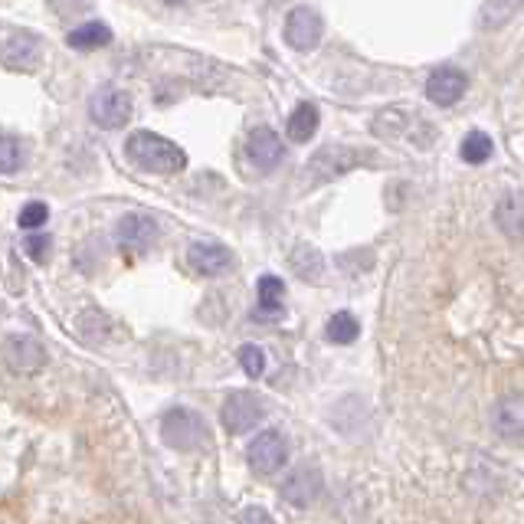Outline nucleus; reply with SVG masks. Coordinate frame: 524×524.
Listing matches in <instances>:
<instances>
[{"mask_svg": "<svg viewBox=\"0 0 524 524\" xmlns=\"http://www.w3.org/2000/svg\"><path fill=\"white\" fill-rule=\"evenodd\" d=\"M521 4H524V0H521Z\"/></svg>", "mask_w": 524, "mask_h": 524, "instance_id": "29", "label": "nucleus"}, {"mask_svg": "<svg viewBox=\"0 0 524 524\" xmlns=\"http://www.w3.org/2000/svg\"><path fill=\"white\" fill-rule=\"evenodd\" d=\"M492 430L505 439H521L524 436V393H505L502 400L492 407Z\"/></svg>", "mask_w": 524, "mask_h": 524, "instance_id": "15", "label": "nucleus"}, {"mask_svg": "<svg viewBox=\"0 0 524 524\" xmlns=\"http://www.w3.org/2000/svg\"><path fill=\"white\" fill-rule=\"evenodd\" d=\"M492 220L508 240L524 243V190H508V194H502V200L495 204Z\"/></svg>", "mask_w": 524, "mask_h": 524, "instance_id": "16", "label": "nucleus"}, {"mask_svg": "<svg viewBox=\"0 0 524 524\" xmlns=\"http://www.w3.org/2000/svg\"><path fill=\"white\" fill-rule=\"evenodd\" d=\"M321 33H325V20H321L315 7L299 4L289 10V17H285V43H289L292 50L299 53L315 50L321 43Z\"/></svg>", "mask_w": 524, "mask_h": 524, "instance_id": "6", "label": "nucleus"}, {"mask_svg": "<svg viewBox=\"0 0 524 524\" xmlns=\"http://www.w3.org/2000/svg\"><path fill=\"white\" fill-rule=\"evenodd\" d=\"M66 43L73 46V50L92 53V50H102V46L112 43V30L105 27L102 20H86V23H79L73 33H69Z\"/></svg>", "mask_w": 524, "mask_h": 524, "instance_id": "18", "label": "nucleus"}, {"mask_svg": "<svg viewBox=\"0 0 524 524\" xmlns=\"http://www.w3.org/2000/svg\"><path fill=\"white\" fill-rule=\"evenodd\" d=\"M240 367L249 377H262V371H266V351H262L259 344H243L240 348Z\"/></svg>", "mask_w": 524, "mask_h": 524, "instance_id": "25", "label": "nucleus"}, {"mask_svg": "<svg viewBox=\"0 0 524 524\" xmlns=\"http://www.w3.org/2000/svg\"><path fill=\"white\" fill-rule=\"evenodd\" d=\"M46 220H50V207H46L43 200H30V204L20 210L23 233H37L40 226H46Z\"/></svg>", "mask_w": 524, "mask_h": 524, "instance_id": "24", "label": "nucleus"}, {"mask_svg": "<svg viewBox=\"0 0 524 524\" xmlns=\"http://www.w3.org/2000/svg\"><path fill=\"white\" fill-rule=\"evenodd\" d=\"M118 246L128 249V253H148V249L158 243L161 236V226L148 213H125L122 220H118Z\"/></svg>", "mask_w": 524, "mask_h": 524, "instance_id": "10", "label": "nucleus"}, {"mask_svg": "<svg viewBox=\"0 0 524 524\" xmlns=\"http://www.w3.org/2000/svg\"><path fill=\"white\" fill-rule=\"evenodd\" d=\"M357 335H361V325H357V318L351 312H335L328 318L325 325V338L331 344H354Z\"/></svg>", "mask_w": 524, "mask_h": 524, "instance_id": "22", "label": "nucleus"}, {"mask_svg": "<svg viewBox=\"0 0 524 524\" xmlns=\"http://www.w3.org/2000/svg\"><path fill=\"white\" fill-rule=\"evenodd\" d=\"M262 416H266V403H262L253 390H236V393H230V397L223 400V410H220V420H223V426L233 436L249 433L262 420Z\"/></svg>", "mask_w": 524, "mask_h": 524, "instance_id": "5", "label": "nucleus"}, {"mask_svg": "<svg viewBox=\"0 0 524 524\" xmlns=\"http://www.w3.org/2000/svg\"><path fill=\"white\" fill-rule=\"evenodd\" d=\"M161 439L177 452H200L210 446V426L197 410L174 407L161 416Z\"/></svg>", "mask_w": 524, "mask_h": 524, "instance_id": "2", "label": "nucleus"}, {"mask_svg": "<svg viewBox=\"0 0 524 524\" xmlns=\"http://www.w3.org/2000/svg\"><path fill=\"white\" fill-rule=\"evenodd\" d=\"M187 266L204 279H217L223 272H230L236 266V256L230 253V246L223 243H210V240H197L187 249Z\"/></svg>", "mask_w": 524, "mask_h": 524, "instance_id": "8", "label": "nucleus"}, {"mask_svg": "<svg viewBox=\"0 0 524 524\" xmlns=\"http://www.w3.org/2000/svg\"><path fill=\"white\" fill-rule=\"evenodd\" d=\"M469 89V76L462 73L456 66H443L436 69V73L426 79V95H430V102L439 105V109H449V105H456L462 95Z\"/></svg>", "mask_w": 524, "mask_h": 524, "instance_id": "14", "label": "nucleus"}, {"mask_svg": "<svg viewBox=\"0 0 524 524\" xmlns=\"http://www.w3.org/2000/svg\"><path fill=\"white\" fill-rule=\"evenodd\" d=\"M289 262H292L295 276L305 279V282H315V279H321V272H325V259H321V253L312 246H295Z\"/></svg>", "mask_w": 524, "mask_h": 524, "instance_id": "20", "label": "nucleus"}, {"mask_svg": "<svg viewBox=\"0 0 524 524\" xmlns=\"http://www.w3.org/2000/svg\"><path fill=\"white\" fill-rule=\"evenodd\" d=\"M371 161H374L371 151H361L351 145H328L308 158L305 171L315 184H328V181H335V177L361 168V164H371Z\"/></svg>", "mask_w": 524, "mask_h": 524, "instance_id": "3", "label": "nucleus"}, {"mask_svg": "<svg viewBox=\"0 0 524 524\" xmlns=\"http://www.w3.org/2000/svg\"><path fill=\"white\" fill-rule=\"evenodd\" d=\"M43 50H40V37L30 30H7L4 40V66L10 73H33L40 66Z\"/></svg>", "mask_w": 524, "mask_h": 524, "instance_id": "9", "label": "nucleus"}, {"mask_svg": "<svg viewBox=\"0 0 524 524\" xmlns=\"http://www.w3.org/2000/svg\"><path fill=\"white\" fill-rule=\"evenodd\" d=\"M318 105L315 102H299L289 115V122H285V131H289V141L295 145H305V141L315 138L318 131Z\"/></svg>", "mask_w": 524, "mask_h": 524, "instance_id": "17", "label": "nucleus"}, {"mask_svg": "<svg viewBox=\"0 0 524 524\" xmlns=\"http://www.w3.org/2000/svg\"><path fill=\"white\" fill-rule=\"evenodd\" d=\"M236 524H276V521H272V515H269L266 508L253 505V508H246V511H243L240 521H236Z\"/></svg>", "mask_w": 524, "mask_h": 524, "instance_id": "27", "label": "nucleus"}, {"mask_svg": "<svg viewBox=\"0 0 524 524\" xmlns=\"http://www.w3.org/2000/svg\"><path fill=\"white\" fill-rule=\"evenodd\" d=\"M4 361L14 374H37L46 364V348L33 335H7Z\"/></svg>", "mask_w": 524, "mask_h": 524, "instance_id": "11", "label": "nucleus"}, {"mask_svg": "<svg viewBox=\"0 0 524 524\" xmlns=\"http://www.w3.org/2000/svg\"><path fill=\"white\" fill-rule=\"evenodd\" d=\"M321 492H325V479L315 466H299L289 472V479L282 482V498L295 508H308L315 505Z\"/></svg>", "mask_w": 524, "mask_h": 524, "instance_id": "12", "label": "nucleus"}, {"mask_svg": "<svg viewBox=\"0 0 524 524\" xmlns=\"http://www.w3.org/2000/svg\"><path fill=\"white\" fill-rule=\"evenodd\" d=\"M285 459H289V446H285L282 433H276V430L259 433V436L253 439V443H249V449H246L249 469L259 472V475L279 472V469L285 466Z\"/></svg>", "mask_w": 524, "mask_h": 524, "instance_id": "7", "label": "nucleus"}, {"mask_svg": "<svg viewBox=\"0 0 524 524\" xmlns=\"http://www.w3.org/2000/svg\"><path fill=\"white\" fill-rule=\"evenodd\" d=\"M246 158H249V164H253L256 171H272L285 158L282 138L269 125L253 128V131H249V138H246Z\"/></svg>", "mask_w": 524, "mask_h": 524, "instance_id": "13", "label": "nucleus"}, {"mask_svg": "<svg viewBox=\"0 0 524 524\" xmlns=\"http://www.w3.org/2000/svg\"><path fill=\"white\" fill-rule=\"evenodd\" d=\"M259 312L256 318H279L282 315V299H285V282L279 276H262L259 285Z\"/></svg>", "mask_w": 524, "mask_h": 524, "instance_id": "19", "label": "nucleus"}, {"mask_svg": "<svg viewBox=\"0 0 524 524\" xmlns=\"http://www.w3.org/2000/svg\"><path fill=\"white\" fill-rule=\"evenodd\" d=\"M125 154L131 164H138L148 174H181L187 168V154L181 145H174L171 138L154 135V131H131L125 141Z\"/></svg>", "mask_w": 524, "mask_h": 524, "instance_id": "1", "label": "nucleus"}, {"mask_svg": "<svg viewBox=\"0 0 524 524\" xmlns=\"http://www.w3.org/2000/svg\"><path fill=\"white\" fill-rule=\"evenodd\" d=\"M492 151H495V145L485 131H469V135L462 138V148H459L466 164H485L488 158H492Z\"/></svg>", "mask_w": 524, "mask_h": 524, "instance_id": "23", "label": "nucleus"}, {"mask_svg": "<svg viewBox=\"0 0 524 524\" xmlns=\"http://www.w3.org/2000/svg\"><path fill=\"white\" fill-rule=\"evenodd\" d=\"M161 4H168V7H177V4H187V0H161Z\"/></svg>", "mask_w": 524, "mask_h": 524, "instance_id": "28", "label": "nucleus"}, {"mask_svg": "<svg viewBox=\"0 0 524 524\" xmlns=\"http://www.w3.org/2000/svg\"><path fill=\"white\" fill-rule=\"evenodd\" d=\"M27 158H30L27 141L17 135H4V141H0V171L17 174L23 164H27Z\"/></svg>", "mask_w": 524, "mask_h": 524, "instance_id": "21", "label": "nucleus"}, {"mask_svg": "<svg viewBox=\"0 0 524 524\" xmlns=\"http://www.w3.org/2000/svg\"><path fill=\"white\" fill-rule=\"evenodd\" d=\"M131 112H135V99L118 86H99L89 99V115L99 128H122L131 122Z\"/></svg>", "mask_w": 524, "mask_h": 524, "instance_id": "4", "label": "nucleus"}, {"mask_svg": "<svg viewBox=\"0 0 524 524\" xmlns=\"http://www.w3.org/2000/svg\"><path fill=\"white\" fill-rule=\"evenodd\" d=\"M23 249H27V256L33 262H46L53 253V236H46V233H27V240H23Z\"/></svg>", "mask_w": 524, "mask_h": 524, "instance_id": "26", "label": "nucleus"}]
</instances>
